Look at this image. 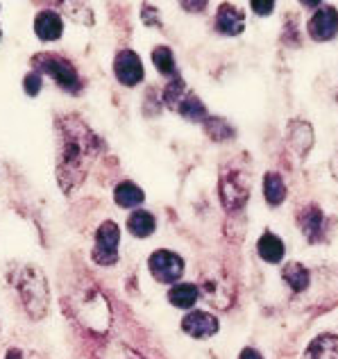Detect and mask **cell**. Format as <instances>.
<instances>
[{
	"label": "cell",
	"instance_id": "6da1fadb",
	"mask_svg": "<svg viewBox=\"0 0 338 359\" xmlns=\"http://www.w3.org/2000/svg\"><path fill=\"white\" fill-rule=\"evenodd\" d=\"M100 153V141L80 116L57 121V182L64 194H73Z\"/></svg>",
	"mask_w": 338,
	"mask_h": 359
},
{
	"label": "cell",
	"instance_id": "7a4b0ae2",
	"mask_svg": "<svg viewBox=\"0 0 338 359\" xmlns=\"http://www.w3.org/2000/svg\"><path fill=\"white\" fill-rule=\"evenodd\" d=\"M16 289H18V296L23 300L27 316L34 320H41L48 314V307H50L48 278L43 276V271L39 266L25 264L16 276Z\"/></svg>",
	"mask_w": 338,
	"mask_h": 359
},
{
	"label": "cell",
	"instance_id": "3957f363",
	"mask_svg": "<svg viewBox=\"0 0 338 359\" xmlns=\"http://www.w3.org/2000/svg\"><path fill=\"white\" fill-rule=\"evenodd\" d=\"M71 307L75 311V316L82 325H87L89 330L96 332H105L109 325V307L105 296L98 289H84L80 294H75L71 298Z\"/></svg>",
	"mask_w": 338,
	"mask_h": 359
},
{
	"label": "cell",
	"instance_id": "277c9868",
	"mask_svg": "<svg viewBox=\"0 0 338 359\" xmlns=\"http://www.w3.org/2000/svg\"><path fill=\"white\" fill-rule=\"evenodd\" d=\"M32 62H34V66L39 71L48 73L62 89H66L71 93L80 91V87H82L80 75H78L75 66L66 57H62V55H55V53H39V55H34Z\"/></svg>",
	"mask_w": 338,
	"mask_h": 359
},
{
	"label": "cell",
	"instance_id": "5b68a950",
	"mask_svg": "<svg viewBox=\"0 0 338 359\" xmlns=\"http://www.w3.org/2000/svg\"><path fill=\"white\" fill-rule=\"evenodd\" d=\"M118 243H120V228L114 221H105L96 232L93 262L100 264V266H114L118 262Z\"/></svg>",
	"mask_w": 338,
	"mask_h": 359
},
{
	"label": "cell",
	"instance_id": "8992f818",
	"mask_svg": "<svg viewBox=\"0 0 338 359\" xmlns=\"http://www.w3.org/2000/svg\"><path fill=\"white\" fill-rule=\"evenodd\" d=\"M148 266H150V273H153V278L157 282L175 285L184 273V259L171 250H155L153 255H150Z\"/></svg>",
	"mask_w": 338,
	"mask_h": 359
},
{
	"label": "cell",
	"instance_id": "52a82bcc",
	"mask_svg": "<svg viewBox=\"0 0 338 359\" xmlns=\"http://www.w3.org/2000/svg\"><path fill=\"white\" fill-rule=\"evenodd\" d=\"M309 34L314 41H330L338 34V9L323 5L309 21Z\"/></svg>",
	"mask_w": 338,
	"mask_h": 359
},
{
	"label": "cell",
	"instance_id": "ba28073f",
	"mask_svg": "<svg viewBox=\"0 0 338 359\" xmlns=\"http://www.w3.org/2000/svg\"><path fill=\"white\" fill-rule=\"evenodd\" d=\"M220 198L227 210L237 212L250 198V187L239 177V173H225L220 180Z\"/></svg>",
	"mask_w": 338,
	"mask_h": 359
},
{
	"label": "cell",
	"instance_id": "9c48e42d",
	"mask_svg": "<svg viewBox=\"0 0 338 359\" xmlns=\"http://www.w3.org/2000/svg\"><path fill=\"white\" fill-rule=\"evenodd\" d=\"M114 73L116 80L125 87H134L141 80H143V64L141 57L132 50H120L114 60Z\"/></svg>",
	"mask_w": 338,
	"mask_h": 359
},
{
	"label": "cell",
	"instance_id": "30bf717a",
	"mask_svg": "<svg viewBox=\"0 0 338 359\" xmlns=\"http://www.w3.org/2000/svg\"><path fill=\"white\" fill-rule=\"evenodd\" d=\"M182 330L193 339H206L218 332V318L206 314V311L193 309L182 318Z\"/></svg>",
	"mask_w": 338,
	"mask_h": 359
},
{
	"label": "cell",
	"instance_id": "8fae6325",
	"mask_svg": "<svg viewBox=\"0 0 338 359\" xmlns=\"http://www.w3.org/2000/svg\"><path fill=\"white\" fill-rule=\"evenodd\" d=\"M216 27H218V32L223 34H230V36H237L243 32V27H246V14L241 12L237 5H220L218 14H216Z\"/></svg>",
	"mask_w": 338,
	"mask_h": 359
},
{
	"label": "cell",
	"instance_id": "7c38bea8",
	"mask_svg": "<svg viewBox=\"0 0 338 359\" xmlns=\"http://www.w3.org/2000/svg\"><path fill=\"white\" fill-rule=\"evenodd\" d=\"M34 32L41 41H57L64 32L62 16L57 12H50V9H43L34 18Z\"/></svg>",
	"mask_w": 338,
	"mask_h": 359
},
{
	"label": "cell",
	"instance_id": "4fadbf2b",
	"mask_svg": "<svg viewBox=\"0 0 338 359\" xmlns=\"http://www.w3.org/2000/svg\"><path fill=\"white\" fill-rule=\"evenodd\" d=\"M323 223H325V214L321 212V207H307L300 214V230L304 232V237L309 241H318L323 237Z\"/></svg>",
	"mask_w": 338,
	"mask_h": 359
},
{
	"label": "cell",
	"instance_id": "5bb4252c",
	"mask_svg": "<svg viewBox=\"0 0 338 359\" xmlns=\"http://www.w3.org/2000/svg\"><path fill=\"white\" fill-rule=\"evenodd\" d=\"M304 359H338V337L321 334L304 351Z\"/></svg>",
	"mask_w": 338,
	"mask_h": 359
},
{
	"label": "cell",
	"instance_id": "9a60e30c",
	"mask_svg": "<svg viewBox=\"0 0 338 359\" xmlns=\"http://www.w3.org/2000/svg\"><path fill=\"white\" fill-rule=\"evenodd\" d=\"M257 252H259V257L268 262V264H279L281 259H284V241H281L277 234H272V232H266V234H261V239L257 243Z\"/></svg>",
	"mask_w": 338,
	"mask_h": 359
},
{
	"label": "cell",
	"instance_id": "2e32d148",
	"mask_svg": "<svg viewBox=\"0 0 338 359\" xmlns=\"http://www.w3.org/2000/svg\"><path fill=\"white\" fill-rule=\"evenodd\" d=\"M200 298V291L195 285H186V282H180V285H175L171 291H168V300H171V305L180 307V309H191L195 302Z\"/></svg>",
	"mask_w": 338,
	"mask_h": 359
},
{
	"label": "cell",
	"instance_id": "e0dca14e",
	"mask_svg": "<svg viewBox=\"0 0 338 359\" xmlns=\"http://www.w3.org/2000/svg\"><path fill=\"white\" fill-rule=\"evenodd\" d=\"M155 228H157V219L150 212H146V210H136L127 219V230L132 232L134 237H139V239L150 237V234L155 232Z\"/></svg>",
	"mask_w": 338,
	"mask_h": 359
},
{
	"label": "cell",
	"instance_id": "ac0fdd59",
	"mask_svg": "<svg viewBox=\"0 0 338 359\" xmlns=\"http://www.w3.org/2000/svg\"><path fill=\"white\" fill-rule=\"evenodd\" d=\"M114 201H116V205L129 210V207H139L141 203H143L146 194H143V189L134 182H120L114 191Z\"/></svg>",
	"mask_w": 338,
	"mask_h": 359
},
{
	"label": "cell",
	"instance_id": "d6986e66",
	"mask_svg": "<svg viewBox=\"0 0 338 359\" xmlns=\"http://www.w3.org/2000/svg\"><path fill=\"white\" fill-rule=\"evenodd\" d=\"M281 278L286 280V285L293 289V291H304L309 289V282H311V276H309V271L302 266L300 262H290L284 266V271H281Z\"/></svg>",
	"mask_w": 338,
	"mask_h": 359
},
{
	"label": "cell",
	"instance_id": "ffe728a7",
	"mask_svg": "<svg viewBox=\"0 0 338 359\" xmlns=\"http://www.w3.org/2000/svg\"><path fill=\"white\" fill-rule=\"evenodd\" d=\"M264 196H266V201L272 207H277V205L284 203V198H286V182L281 180L279 173H275V171L266 173V177H264Z\"/></svg>",
	"mask_w": 338,
	"mask_h": 359
},
{
	"label": "cell",
	"instance_id": "44dd1931",
	"mask_svg": "<svg viewBox=\"0 0 338 359\" xmlns=\"http://www.w3.org/2000/svg\"><path fill=\"white\" fill-rule=\"evenodd\" d=\"M177 111L184 116V118H189V121H195V123H200V121H206L209 116H206V107L202 105V100L198 96H186L182 100V105L177 107Z\"/></svg>",
	"mask_w": 338,
	"mask_h": 359
},
{
	"label": "cell",
	"instance_id": "7402d4cb",
	"mask_svg": "<svg viewBox=\"0 0 338 359\" xmlns=\"http://www.w3.org/2000/svg\"><path fill=\"white\" fill-rule=\"evenodd\" d=\"M153 62L157 66V71L166 75V78H171V75H175V55L173 50L168 48V46H157V48L153 50Z\"/></svg>",
	"mask_w": 338,
	"mask_h": 359
},
{
	"label": "cell",
	"instance_id": "603a6c76",
	"mask_svg": "<svg viewBox=\"0 0 338 359\" xmlns=\"http://www.w3.org/2000/svg\"><path fill=\"white\" fill-rule=\"evenodd\" d=\"M98 359H143L141 355H136L132 348H127L125 344H118V341H111L100 351Z\"/></svg>",
	"mask_w": 338,
	"mask_h": 359
},
{
	"label": "cell",
	"instance_id": "cb8c5ba5",
	"mask_svg": "<svg viewBox=\"0 0 338 359\" xmlns=\"http://www.w3.org/2000/svg\"><path fill=\"white\" fill-rule=\"evenodd\" d=\"M186 98V93H184V80L182 78H173L171 84L166 87L164 91V102H166V107H171V109H177L182 105V100Z\"/></svg>",
	"mask_w": 338,
	"mask_h": 359
},
{
	"label": "cell",
	"instance_id": "d4e9b609",
	"mask_svg": "<svg viewBox=\"0 0 338 359\" xmlns=\"http://www.w3.org/2000/svg\"><path fill=\"white\" fill-rule=\"evenodd\" d=\"M206 132L213 137V139H232V135H234V130L225 123L223 118H218V116H211V118H206Z\"/></svg>",
	"mask_w": 338,
	"mask_h": 359
},
{
	"label": "cell",
	"instance_id": "484cf974",
	"mask_svg": "<svg viewBox=\"0 0 338 359\" xmlns=\"http://www.w3.org/2000/svg\"><path fill=\"white\" fill-rule=\"evenodd\" d=\"M23 89L27 96H39V91H41V75L32 71V73H27L25 75V80H23Z\"/></svg>",
	"mask_w": 338,
	"mask_h": 359
},
{
	"label": "cell",
	"instance_id": "4316f807",
	"mask_svg": "<svg viewBox=\"0 0 338 359\" xmlns=\"http://www.w3.org/2000/svg\"><path fill=\"white\" fill-rule=\"evenodd\" d=\"M250 7L255 9V14H259V16H264V14H272V7H275V3H261V0H252L250 3Z\"/></svg>",
	"mask_w": 338,
	"mask_h": 359
},
{
	"label": "cell",
	"instance_id": "83f0119b",
	"mask_svg": "<svg viewBox=\"0 0 338 359\" xmlns=\"http://www.w3.org/2000/svg\"><path fill=\"white\" fill-rule=\"evenodd\" d=\"M153 12H155V9L146 5V7H143V21H146L148 25L159 27V14H157V16H153Z\"/></svg>",
	"mask_w": 338,
	"mask_h": 359
},
{
	"label": "cell",
	"instance_id": "f1b7e54d",
	"mask_svg": "<svg viewBox=\"0 0 338 359\" xmlns=\"http://www.w3.org/2000/svg\"><path fill=\"white\" fill-rule=\"evenodd\" d=\"M239 359H264V357H261V355L255 351V348H246V351L241 353V357H239Z\"/></svg>",
	"mask_w": 338,
	"mask_h": 359
},
{
	"label": "cell",
	"instance_id": "f546056e",
	"mask_svg": "<svg viewBox=\"0 0 338 359\" xmlns=\"http://www.w3.org/2000/svg\"><path fill=\"white\" fill-rule=\"evenodd\" d=\"M7 359H21V353H18V351H9Z\"/></svg>",
	"mask_w": 338,
	"mask_h": 359
},
{
	"label": "cell",
	"instance_id": "4dcf8cb0",
	"mask_svg": "<svg viewBox=\"0 0 338 359\" xmlns=\"http://www.w3.org/2000/svg\"><path fill=\"white\" fill-rule=\"evenodd\" d=\"M0 36H3V30H0Z\"/></svg>",
	"mask_w": 338,
	"mask_h": 359
}]
</instances>
